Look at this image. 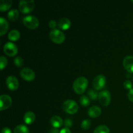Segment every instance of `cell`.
Masks as SVG:
<instances>
[{
    "label": "cell",
    "instance_id": "cell-1",
    "mask_svg": "<svg viewBox=\"0 0 133 133\" xmlns=\"http://www.w3.org/2000/svg\"><path fill=\"white\" fill-rule=\"evenodd\" d=\"M88 81L84 77H79L77 78L73 84V88L74 91L78 94H82L85 92L88 87Z\"/></svg>",
    "mask_w": 133,
    "mask_h": 133
},
{
    "label": "cell",
    "instance_id": "cell-2",
    "mask_svg": "<svg viewBox=\"0 0 133 133\" xmlns=\"http://www.w3.org/2000/svg\"><path fill=\"white\" fill-rule=\"evenodd\" d=\"M35 5L33 0H21L19 3V10L23 14H27L33 10Z\"/></svg>",
    "mask_w": 133,
    "mask_h": 133
},
{
    "label": "cell",
    "instance_id": "cell-3",
    "mask_svg": "<svg viewBox=\"0 0 133 133\" xmlns=\"http://www.w3.org/2000/svg\"><path fill=\"white\" fill-rule=\"evenodd\" d=\"M62 109L66 112L70 114H74L77 113L79 109L77 103L74 100L68 99L62 104Z\"/></svg>",
    "mask_w": 133,
    "mask_h": 133
},
{
    "label": "cell",
    "instance_id": "cell-4",
    "mask_svg": "<svg viewBox=\"0 0 133 133\" xmlns=\"http://www.w3.org/2000/svg\"><path fill=\"white\" fill-rule=\"evenodd\" d=\"M49 38L51 41L55 44H61L64 42L66 36L62 31L56 29L51 31L49 33Z\"/></svg>",
    "mask_w": 133,
    "mask_h": 133
},
{
    "label": "cell",
    "instance_id": "cell-5",
    "mask_svg": "<svg viewBox=\"0 0 133 133\" xmlns=\"http://www.w3.org/2000/svg\"><path fill=\"white\" fill-rule=\"evenodd\" d=\"M23 24L25 26L31 29H35L39 25V21L36 17L35 16L28 15L23 18Z\"/></svg>",
    "mask_w": 133,
    "mask_h": 133
},
{
    "label": "cell",
    "instance_id": "cell-6",
    "mask_svg": "<svg viewBox=\"0 0 133 133\" xmlns=\"http://www.w3.org/2000/svg\"><path fill=\"white\" fill-rule=\"evenodd\" d=\"M4 53L9 57H14L18 53V48L15 44L8 42L3 46Z\"/></svg>",
    "mask_w": 133,
    "mask_h": 133
},
{
    "label": "cell",
    "instance_id": "cell-7",
    "mask_svg": "<svg viewBox=\"0 0 133 133\" xmlns=\"http://www.w3.org/2000/svg\"><path fill=\"white\" fill-rule=\"evenodd\" d=\"M106 84V77L103 75H98L94 78L93 81L94 88L96 90H101Z\"/></svg>",
    "mask_w": 133,
    "mask_h": 133
},
{
    "label": "cell",
    "instance_id": "cell-8",
    "mask_svg": "<svg viewBox=\"0 0 133 133\" xmlns=\"http://www.w3.org/2000/svg\"><path fill=\"white\" fill-rule=\"evenodd\" d=\"M99 101L103 106H108L110 104L111 100V96L110 92L107 90L101 91L98 96Z\"/></svg>",
    "mask_w": 133,
    "mask_h": 133
},
{
    "label": "cell",
    "instance_id": "cell-9",
    "mask_svg": "<svg viewBox=\"0 0 133 133\" xmlns=\"http://www.w3.org/2000/svg\"><path fill=\"white\" fill-rule=\"evenodd\" d=\"M20 76L27 81H31L35 79V73L33 70L29 68H24L21 70Z\"/></svg>",
    "mask_w": 133,
    "mask_h": 133
},
{
    "label": "cell",
    "instance_id": "cell-10",
    "mask_svg": "<svg viewBox=\"0 0 133 133\" xmlns=\"http://www.w3.org/2000/svg\"><path fill=\"white\" fill-rule=\"evenodd\" d=\"M12 105V98L9 95L3 94L0 96V110L1 111L8 109Z\"/></svg>",
    "mask_w": 133,
    "mask_h": 133
},
{
    "label": "cell",
    "instance_id": "cell-11",
    "mask_svg": "<svg viewBox=\"0 0 133 133\" xmlns=\"http://www.w3.org/2000/svg\"><path fill=\"white\" fill-rule=\"evenodd\" d=\"M6 84L10 90H16L19 87V81L16 77L10 75L6 79Z\"/></svg>",
    "mask_w": 133,
    "mask_h": 133
},
{
    "label": "cell",
    "instance_id": "cell-12",
    "mask_svg": "<svg viewBox=\"0 0 133 133\" xmlns=\"http://www.w3.org/2000/svg\"><path fill=\"white\" fill-rule=\"evenodd\" d=\"M123 67L129 73H133V56L128 55L123 61Z\"/></svg>",
    "mask_w": 133,
    "mask_h": 133
},
{
    "label": "cell",
    "instance_id": "cell-13",
    "mask_svg": "<svg viewBox=\"0 0 133 133\" xmlns=\"http://www.w3.org/2000/svg\"><path fill=\"white\" fill-rule=\"evenodd\" d=\"M101 114V108L99 107L98 106H94L91 107L88 110V114L90 117L91 118H97Z\"/></svg>",
    "mask_w": 133,
    "mask_h": 133
},
{
    "label": "cell",
    "instance_id": "cell-14",
    "mask_svg": "<svg viewBox=\"0 0 133 133\" xmlns=\"http://www.w3.org/2000/svg\"><path fill=\"white\" fill-rule=\"evenodd\" d=\"M71 26V22L67 18H62L58 20V27L62 30H67Z\"/></svg>",
    "mask_w": 133,
    "mask_h": 133
},
{
    "label": "cell",
    "instance_id": "cell-15",
    "mask_svg": "<svg viewBox=\"0 0 133 133\" xmlns=\"http://www.w3.org/2000/svg\"><path fill=\"white\" fill-rule=\"evenodd\" d=\"M50 123L54 128H59L63 124L62 119L58 116H53L50 119Z\"/></svg>",
    "mask_w": 133,
    "mask_h": 133
},
{
    "label": "cell",
    "instance_id": "cell-16",
    "mask_svg": "<svg viewBox=\"0 0 133 133\" xmlns=\"http://www.w3.org/2000/svg\"><path fill=\"white\" fill-rule=\"evenodd\" d=\"M35 119H36V116H35V113L31 111L27 112L23 116L25 123L27 125L32 124L35 122Z\"/></svg>",
    "mask_w": 133,
    "mask_h": 133
},
{
    "label": "cell",
    "instance_id": "cell-17",
    "mask_svg": "<svg viewBox=\"0 0 133 133\" xmlns=\"http://www.w3.org/2000/svg\"><path fill=\"white\" fill-rule=\"evenodd\" d=\"M9 25L7 21L4 18H0V35L3 36L7 32Z\"/></svg>",
    "mask_w": 133,
    "mask_h": 133
},
{
    "label": "cell",
    "instance_id": "cell-18",
    "mask_svg": "<svg viewBox=\"0 0 133 133\" xmlns=\"http://www.w3.org/2000/svg\"><path fill=\"white\" fill-rule=\"evenodd\" d=\"M11 0H1L0 1V10L1 12H5L9 10L12 6Z\"/></svg>",
    "mask_w": 133,
    "mask_h": 133
},
{
    "label": "cell",
    "instance_id": "cell-19",
    "mask_svg": "<svg viewBox=\"0 0 133 133\" xmlns=\"http://www.w3.org/2000/svg\"><path fill=\"white\" fill-rule=\"evenodd\" d=\"M8 38L10 41H16L20 38V32L16 29H13L9 32Z\"/></svg>",
    "mask_w": 133,
    "mask_h": 133
},
{
    "label": "cell",
    "instance_id": "cell-20",
    "mask_svg": "<svg viewBox=\"0 0 133 133\" xmlns=\"http://www.w3.org/2000/svg\"><path fill=\"white\" fill-rule=\"evenodd\" d=\"M19 15V11H18L17 9H12V10H9V12H8L7 16L8 18H9V20L12 21V22H14V21L16 20L18 18Z\"/></svg>",
    "mask_w": 133,
    "mask_h": 133
},
{
    "label": "cell",
    "instance_id": "cell-21",
    "mask_svg": "<svg viewBox=\"0 0 133 133\" xmlns=\"http://www.w3.org/2000/svg\"><path fill=\"white\" fill-rule=\"evenodd\" d=\"M14 133H29L28 127L23 124L18 125L14 128Z\"/></svg>",
    "mask_w": 133,
    "mask_h": 133
},
{
    "label": "cell",
    "instance_id": "cell-22",
    "mask_svg": "<svg viewBox=\"0 0 133 133\" xmlns=\"http://www.w3.org/2000/svg\"><path fill=\"white\" fill-rule=\"evenodd\" d=\"M94 133H110V130L107 126L101 125L96 127Z\"/></svg>",
    "mask_w": 133,
    "mask_h": 133
},
{
    "label": "cell",
    "instance_id": "cell-23",
    "mask_svg": "<svg viewBox=\"0 0 133 133\" xmlns=\"http://www.w3.org/2000/svg\"><path fill=\"white\" fill-rule=\"evenodd\" d=\"M80 103L81 104L82 106L87 107L90 103V99L87 96H84L83 95V96H82L80 97Z\"/></svg>",
    "mask_w": 133,
    "mask_h": 133
},
{
    "label": "cell",
    "instance_id": "cell-24",
    "mask_svg": "<svg viewBox=\"0 0 133 133\" xmlns=\"http://www.w3.org/2000/svg\"><path fill=\"white\" fill-rule=\"evenodd\" d=\"M88 95L90 98L92 100H96L98 97V93L93 89H89L88 90Z\"/></svg>",
    "mask_w": 133,
    "mask_h": 133
},
{
    "label": "cell",
    "instance_id": "cell-25",
    "mask_svg": "<svg viewBox=\"0 0 133 133\" xmlns=\"http://www.w3.org/2000/svg\"><path fill=\"white\" fill-rule=\"evenodd\" d=\"M81 128L84 130H87L90 128L91 127V121L90 119H86L81 122Z\"/></svg>",
    "mask_w": 133,
    "mask_h": 133
},
{
    "label": "cell",
    "instance_id": "cell-26",
    "mask_svg": "<svg viewBox=\"0 0 133 133\" xmlns=\"http://www.w3.org/2000/svg\"><path fill=\"white\" fill-rule=\"evenodd\" d=\"M7 63L8 61L6 57H4V56H1V58H0V69H1V70H3L6 67Z\"/></svg>",
    "mask_w": 133,
    "mask_h": 133
},
{
    "label": "cell",
    "instance_id": "cell-27",
    "mask_svg": "<svg viewBox=\"0 0 133 133\" xmlns=\"http://www.w3.org/2000/svg\"><path fill=\"white\" fill-rule=\"evenodd\" d=\"M14 63L18 67H21V66H23V59L22 57H16L14 58Z\"/></svg>",
    "mask_w": 133,
    "mask_h": 133
},
{
    "label": "cell",
    "instance_id": "cell-28",
    "mask_svg": "<svg viewBox=\"0 0 133 133\" xmlns=\"http://www.w3.org/2000/svg\"><path fill=\"white\" fill-rule=\"evenodd\" d=\"M123 87H124L125 88H126V89L129 90L132 89V83H131V81L127 80L123 83Z\"/></svg>",
    "mask_w": 133,
    "mask_h": 133
},
{
    "label": "cell",
    "instance_id": "cell-29",
    "mask_svg": "<svg viewBox=\"0 0 133 133\" xmlns=\"http://www.w3.org/2000/svg\"><path fill=\"white\" fill-rule=\"evenodd\" d=\"M58 25V23H57L55 20L54 19H51L49 22V27L52 30L56 29V27Z\"/></svg>",
    "mask_w": 133,
    "mask_h": 133
},
{
    "label": "cell",
    "instance_id": "cell-30",
    "mask_svg": "<svg viewBox=\"0 0 133 133\" xmlns=\"http://www.w3.org/2000/svg\"><path fill=\"white\" fill-rule=\"evenodd\" d=\"M64 125L66 128H70L72 126V121L70 119V118H66V119L64 122Z\"/></svg>",
    "mask_w": 133,
    "mask_h": 133
},
{
    "label": "cell",
    "instance_id": "cell-31",
    "mask_svg": "<svg viewBox=\"0 0 133 133\" xmlns=\"http://www.w3.org/2000/svg\"><path fill=\"white\" fill-rule=\"evenodd\" d=\"M127 96H128L129 99L131 101H132V102H133V88L129 90L128 95H127Z\"/></svg>",
    "mask_w": 133,
    "mask_h": 133
},
{
    "label": "cell",
    "instance_id": "cell-32",
    "mask_svg": "<svg viewBox=\"0 0 133 133\" xmlns=\"http://www.w3.org/2000/svg\"><path fill=\"white\" fill-rule=\"evenodd\" d=\"M60 133H71L70 130L69 129V128H66V127H64V128L62 129L60 131Z\"/></svg>",
    "mask_w": 133,
    "mask_h": 133
},
{
    "label": "cell",
    "instance_id": "cell-33",
    "mask_svg": "<svg viewBox=\"0 0 133 133\" xmlns=\"http://www.w3.org/2000/svg\"><path fill=\"white\" fill-rule=\"evenodd\" d=\"M1 133H12V132L9 127H4L1 131Z\"/></svg>",
    "mask_w": 133,
    "mask_h": 133
},
{
    "label": "cell",
    "instance_id": "cell-34",
    "mask_svg": "<svg viewBox=\"0 0 133 133\" xmlns=\"http://www.w3.org/2000/svg\"><path fill=\"white\" fill-rule=\"evenodd\" d=\"M48 133H60V132L57 128H53V129H51L49 130V131L48 132Z\"/></svg>",
    "mask_w": 133,
    "mask_h": 133
},
{
    "label": "cell",
    "instance_id": "cell-35",
    "mask_svg": "<svg viewBox=\"0 0 133 133\" xmlns=\"http://www.w3.org/2000/svg\"><path fill=\"white\" fill-rule=\"evenodd\" d=\"M132 2H133V0H132Z\"/></svg>",
    "mask_w": 133,
    "mask_h": 133
}]
</instances>
